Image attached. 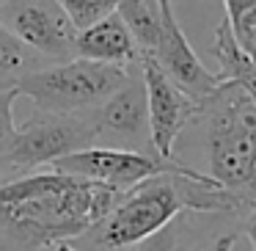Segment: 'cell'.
Returning <instances> with one entry per match:
<instances>
[{"label":"cell","mask_w":256,"mask_h":251,"mask_svg":"<svg viewBox=\"0 0 256 251\" xmlns=\"http://www.w3.org/2000/svg\"><path fill=\"white\" fill-rule=\"evenodd\" d=\"M124 190L74 174L30 171L0 182V232L25 248L72 243L108 215Z\"/></svg>","instance_id":"6da1fadb"},{"label":"cell","mask_w":256,"mask_h":251,"mask_svg":"<svg viewBox=\"0 0 256 251\" xmlns=\"http://www.w3.org/2000/svg\"><path fill=\"white\" fill-rule=\"evenodd\" d=\"M184 212L234 215L240 212V204L204 171H166L124 190L116 207L78 240L96 251L132 248Z\"/></svg>","instance_id":"7a4b0ae2"},{"label":"cell","mask_w":256,"mask_h":251,"mask_svg":"<svg viewBox=\"0 0 256 251\" xmlns=\"http://www.w3.org/2000/svg\"><path fill=\"white\" fill-rule=\"evenodd\" d=\"M198 119L206 124L210 177L248 212L256 204V105L237 83L220 80L198 102Z\"/></svg>","instance_id":"3957f363"},{"label":"cell","mask_w":256,"mask_h":251,"mask_svg":"<svg viewBox=\"0 0 256 251\" xmlns=\"http://www.w3.org/2000/svg\"><path fill=\"white\" fill-rule=\"evenodd\" d=\"M135 67L100 64L88 58H69L56 67L34 69L20 78L17 91L28 97L39 111L80 113L100 108L116 89L130 80Z\"/></svg>","instance_id":"277c9868"},{"label":"cell","mask_w":256,"mask_h":251,"mask_svg":"<svg viewBox=\"0 0 256 251\" xmlns=\"http://www.w3.org/2000/svg\"><path fill=\"white\" fill-rule=\"evenodd\" d=\"M96 111V108H94ZM94 111L80 113H47L36 111L22 127L14 130L8 149V174L12 171H36L42 166H52L56 160L72 152L96 146L100 124Z\"/></svg>","instance_id":"5b68a950"},{"label":"cell","mask_w":256,"mask_h":251,"mask_svg":"<svg viewBox=\"0 0 256 251\" xmlns=\"http://www.w3.org/2000/svg\"><path fill=\"white\" fill-rule=\"evenodd\" d=\"M50 168L74 174L83 179H94V182L110 185L116 190H130L138 182L166 171H193L190 166L179 160H166L152 152H135V149H118V146H88V149L72 152V155L56 160Z\"/></svg>","instance_id":"8992f818"},{"label":"cell","mask_w":256,"mask_h":251,"mask_svg":"<svg viewBox=\"0 0 256 251\" xmlns=\"http://www.w3.org/2000/svg\"><path fill=\"white\" fill-rule=\"evenodd\" d=\"M0 25L39 58H74L78 28L58 0H6L0 6Z\"/></svg>","instance_id":"52a82bcc"},{"label":"cell","mask_w":256,"mask_h":251,"mask_svg":"<svg viewBox=\"0 0 256 251\" xmlns=\"http://www.w3.org/2000/svg\"><path fill=\"white\" fill-rule=\"evenodd\" d=\"M157 3H160V39L154 45L152 58L162 69V75L176 89H182L190 100H206L220 86V78H218V72H210L190 47L171 0H157Z\"/></svg>","instance_id":"ba28073f"},{"label":"cell","mask_w":256,"mask_h":251,"mask_svg":"<svg viewBox=\"0 0 256 251\" xmlns=\"http://www.w3.org/2000/svg\"><path fill=\"white\" fill-rule=\"evenodd\" d=\"M140 75L146 86V105H149V133L152 146L160 157L171 160L174 144L193 119H198V102L190 100L182 89L171 83L154 64L152 56H140Z\"/></svg>","instance_id":"9c48e42d"},{"label":"cell","mask_w":256,"mask_h":251,"mask_svg":"<svg viewBox=\"0 0 256 251\" xmlns=\"http://www.w3.org/2000/svg\"><path fill=\"white\" fill-rule=\"evenodd\" d=\"M94 113L96 124H100V138L116 141L118 149L157 155L149 133V105H146V86L144 75H140V64L132 69L127 83L113 91Z\"/></svg>","instance_id":"30bf717a"},{"label":"cell","mask_w":256,"mask_h":251,"mask_svg":"<svg viewBox=\"0 0 256 251\" xmlns=\"http://www.w3.org/2000/svg\"><path fill=\"white\" fill-rule=\"evenodd\" d=\"M74 58H88L100 64H116V67H138L140 53L135 39L130 36L127 25L116 12L105 20L78 31L74 36Z\"/></svg>","instance_id":"8fae6325"},{"label":"cell","mask_w":256,"mask_h":251,"mask_svg":"<svg viewBox=\"0 0 256 251\" xmlns=\"http://www.w3.org/2000/svg\"><path fill=\"white\" fill-rule=\"evenodd\" d=\"M210 53L218 58V78L220 80H232L237 83L245 94L250 97V102L256 105V64L250 61V56L237 45L232 28L226 20H220V25L215 28V42H212Z\"/></svg>","instance_id":"7c38bea8"},{"label":"cell","mask_w":256,"mask_h":251,"mask_svg":"<svg viewBox=\"0 0 256 251\" xmlns=\"http://www.w3.org/2000/svg\"><path fill=\"white\" fill-rule=\"evenodd\" d=\"M116 14L127 25L140 56H152L160 39V3L157 0H118Z\"/></svg>","instance_id":"4fadbf2b"},{"label":"cell","mask_w":256,"mask_h":251,"mask_svg":"<svg viewBox=\"0 0 256 251\" xmlns=\"http://www.w3.org/2000/svg\"><path fill=\"white\" fill-rule=\"evenodd\" d=\"M39 61L42 58L34 50H28L22 42L14 39L0 25V89H14L20 83V78L39 69Z\"/></svg>","instance_id":"5bb4252c"},{"label":"cell","mask_w":256,"mask_h":251,"mask_svg":"<svg viewBox=\"0 0 256 251\" xmlns=\"http://www.w3.org/2000/svg\"><path fill=\"white\" fill-rule=\"evenodd\" d=\"M226 23L232 28L237 45L256 64V0H223Z\"/></svg>","instance_id":"9a60e30c"},{"label":"cell","mask_w":256,"mask_h":251,"mask_svg":"<svg viewBox=\"0 0 256 251\" xmlns=\"http://www.w3.org/2000/svg\"><path fill=\"white\" fill-rule=\"evenodd\" d=\"M20 97L17 86L14 89H0V182H6L8 177V149H12L14 138V100Z\"/></svg>","instance_id":"2e32d148"},{"label":"cell","mask_w":256,"mask_h":251,"mask_svg":"<svg viewBox=\"0 0 256 251\" xmlns=\"http://www.w3.org/2000/svg\"><path fill=\"white\" fill-rule=\"evenodd\" d=\"M58 3L64 6V12L69 14V20L78 31L105 20L118 6V0H58Z\"/></svg>","instance_id":"e0dca14e"},{"label":"cell","mask_w":256,"mask_h":251,"mask_svg":"<svg viewBox=\"0 0 256 251\" xmlns=\"http://www.w3.org/2000/svg\"><path fill=\"white\" fill-rule=\"evenodd\" d=\"M179 221H182V215L176 218V221L166 223L162 229H157L154 234H149L146 240H140V243L132 245V251H176V240H179Z\"/></svg>","instance_id":"ac0fdd59"},{"label":"cell","mask_w":256,"mask_h":251,"mask_svg":"<svg viewBox=\"0 0 256 251\" xmlns=\"http://www.w3.org/2000/svg\"><path fill=\"white\" fill-rule=\"evenodd\" d=\"M234 243H237V234H220L212 243L201 245V248H190V251H234Z\"/></svg>","instance_id":"d6986e66"},{"label":"cell","mask_w":256,"mask_h":251,"mask_svg":"<svg viewBox=\"0 0 256 251\" xmlns=\"http://www.w3.org/2000/svg\"><path fill=\"white\" fill-rule=\"evenodd\" d=\"M242 234L248 237L250 248L256 251V204L250 207V210L245 212V218H242Z\"/></svg>","instance_id":"ffe728a7"},{"label":"cell","mask_w":256,"mask_h":251,"mask_svg":"<svg viewBox=\"0 0 256 251\" xmlns=\"http://www.w3.org/2000/svg\"><path fill=\"white\" fill-rule=\"evenodd\" d=\"M52 248H56V251H83V248H78V245H72L69 240H66V243H56Z\"/></svg>","instance_id":"44dd1931"},{"label":"cell","mask_w":256,"mask_h":251,"mask_svg":"<svg viewBox=\"0 0 256 251\" xmlns=\"http://www.w3.org/2000/svg\"><path fill=\"white\" fill-rule=\"evenodd\" d=\"M3 3H6V0H0V6H3Z\"/></svg>","instance_id":"7402d4cb"}]
</instances>
